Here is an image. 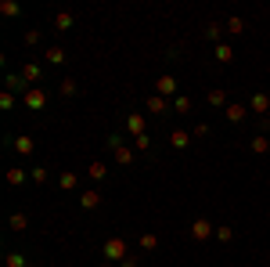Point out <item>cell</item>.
Segmentation results:
<instances>
[{"label": "cell", "instance_id": "obj_5", "mask_svg": "<svg viewBox=\"0 0 270 267\" xmlns=\"http://www.w3.org/2000/svg\"><path fill=\"white\" fill-rule=\"evenodd\" d=\"M97 202H101V195H97V192H83V199H80V206H83V210H97Z\"/></svg>", "mask_w": 270, "mask_h": 267}, {"label": "cell", "instance_id": "obj_7", "mask_svg": "<svg viewBox=\"0 0 270 267\" xmlns=\"http://www.w3.org/2000/svg\"><path fill=\"white\" fill-rule=\"evenodd\" d=\"M270 108V98L266 94H252V112H266Z\"/></svg>", "mask_w": 270, "mask_h": 267}, {"label": "cell", "instance_id": "obj_3", "mask_svg": "<svg viewBox=\"0 0 270 267\" xmlns=\"http://www.w3.org/2000/svg\"><path fill=\"white\" fill-rule=\"evenodd\" d=\"M191 235H195V239H209V235H216V231L209 227V220H195V224H191Z\"/></svg>", "mask_w": 270, "mask_h": 267}, {"label": "cell", "instance_id": "obj_15", "mask_svg": "<svg viewBox=\"0 0 270 267\" xmlns=\"http://www.w3.org/2000/svg\"><path fill=\"white\" fill-rule=\"evenodd\" d=\"M22 181H25L22 170H8V184H22Z\"/></svg>", "mask_w": 270, "mask_h": 267}, {"label": "cell", "instance_id": "obj_11", "mask_svg": "<svg viewBox=\"0 0 270 267\" xmlns=\"http://www.w3.org/2000/svg\"><path fill=\"white\" fill-rule=\"evenodd\" d=\"M216 58H220V62H230V58H234V51H230L227 44H220V47H216Z\"/></svg>", "mask_w": 270, "mask_h": 267}, {"label": "cell", "instance_id": "obj_24", "mask_svg": "<svg viewBox=\"0 0 270 267\" xmlns=\"http://www.w3.org/2000/svg\"><path fill=\"white\" fill-rule=\"evenodd\" d=\"M72 25V15H58V29H69Z\"/></svg>", "mask_w": 270, "mask_h": 267}, {"label": "cell", "instance_id": "obj_9", "mask_svg": "<svg viewBox=\"0 0 270 267\" xmlns=\"http://www.w3.org/2000/svg\"><path fill=\"white\" fill-rule=\"evenodd\" d=\"M126 127H130V130L141 137V130H144V116H130V120H126Z\"/></svg>", "mask_w": 270, "mask_h": 267}, {"label": "cell", "instance_id": "obj_21", "mask_svg": "<svg viewBox=\"0 0 270 267\" xmlns=\"http://www.w3.org/2000/svg\"><path fill=\"white\" fill-rule=\"evenodd\" d=\"M47 58H51V65H58V62H61V58H65V54H61V51H58V47H51V51H47Z\"/></svg>", "mask_w": 270, "mask_h": 267}, {"label": "cell", "instance_id": "obj_4", "mask_svg": "<svg viewBox=\"0 0 270 267\" xmlns=\"http://www.w3.org/2000/svg\"><path fill=\"white\" fill-rule=\"evenodd\" d=\"M155 91H159V94H166V98H170V94H173V91H177V80H173V76H162V80H159V83H155Z\"/></svg>", "mask_w": 270, "mask_h": 267}, {"label": "cell", "instance_id": "obj_14", "mask_svg": "<svg viewBox=\"0 0 270 267\" xmlns=\"http://www.w3.org/2000/svg\"><path fill=\"white\" fill-rule=\"evenodd\" d=\"M90 177L101 181V177H105V163H90Z\"/></svg>", "mask_w": 270, "mask_h": 267}, {"label": "cell", "instance_id": "obj_8", "mask_svg": "<svg viewBox=\"0 0 270 267\" xmlns=\"http://www.w3.org/2000/svg\"><path fill=\"white\" fill-rule=\"evenodd\" d=\"M170 141H173V148H187L191 134H187V130H173V137H170Z\"/></svg>", "mask_w": 270, "mask_h": 267}, {"label": "cell", "instance_id": "obj_10", "mask_svg": "<svg viewBox=\"0 0 270 267\" xmlns=\"http://www.w3.org/2000/svg\"><path fill=\"white\" fill-rule=\"evenodd\" d=\"M15 152H22V156H29V152H32V141H29V137H18V141H15Z\"/></svg>", "mask_w": 270, "mask_h": 267}, {"label": "cell", "instance_id": "obj_22", "mask_svg": "<svg viewBox=\"0 0 270 267\" xmlns=\"http://www.w3.org/2000/svg\"><path fill=\"white\" fill-rule=\"evenodd\" d=\"M61 188H76V173H61Z\"/></svg>", "mask_w": 270, "mask_h": 267}, {"label": "cell", "instance_id": "obj_6", "mask_svg": "<svg viewBox=\"0 0 270 267\" xmlns=\"http://www.w3.org/2000/svg\"><path fill=\"white\" fill-rule=\"evenodd\" d=\"M227 120H230V123H242V120H245V105H230V108H227Z\"/></svg>", "mask_w": 270, "mask_h": 267}, {"label": "cell", "instance_id": "obj_19", "mask_svg": "<svg viewBox=\"0 0 270 267\" xmlns=\"http://www.w3.org/2000/svg\"><path fill=\"white\" fill-rule=\"evenodd\" d=\"M230 235H234L230 227H216V239H220V242H230Z\"/></svg>", "mask_w": 270, "mask_h": 267}, {"label": "cell", "instance_id": "obj_13", "mask_svg": "<svg viewBox=\"0 0 270 267\" xmlns=\"http://www.w3.org/2000/svg\"><path fill=\"white\" fill-rule=\"evenodd\" d=\"M8 87H11V91H22V94H29V91H25V80H18V76H11V80H8Z\"/></svg>", "mask_w": 270, "mask_h": 267}, {"label": "cell", "instance_id": "obj_12", "mask_svg": "<svg viewBox=\"0 0 270 267\" xmlns=\"http://www.w3.org/2000/svg\"><path fill=\"white\" fill-rule=\"evenodd\" d=\"M266 148H270V141H266V137H256V141H252V152H256V156H263Z\"/></svg>", "mask_w": 270, "mask_h": 267}, {"label": "cell", "instance_id": "obj_17", "mask_svg": "<svg viewBox=\"0 0 270 267\" xmlns=\"http://www.w3.org/2000/svg\"><path fill=\"white\" fill-rule=\"evenodd\" d=\"M209 101H213V105H223L227 94H223V91H209Z\"/></svg>", "mask_w": 270, "mask_h": 267}, {"label": "cell", "instance_id": "obj_2", "mask_svg": "<svg viewBox=\"0 0 270 267\" xmlns=\"http://www.w3.org/2000/svg\"><path fill=\"white\" fill-rule=\"evenodd\" d=\"M44 101H47V91H40V87H32V91L25 94V105H29V108H40Z\"/></svg>", "mask_w": 270, "mask_h": 267}, {"label": "cell", "instance_id": "obj_16", "mask_svg": "<svg viewBox=\"0 0 270 267\" xmlns=\"http://www.w3.org/2000/svg\"><path fill=\"white\" fill-rule=\"evenodd\" d=\"M227 29H230V33H245V22H242V18H230Z\"/></svg>", "mask_w": 270, "mask_h": 267}, {"label": "cell", "instance_id": "obj_18", "mask_svg": "<svg viewBox=\"0 0 270 267\" xmlns=\"http://www.w3.org/2000/svg\"><path fill=\"white\" fill-rule=\"evenodd\" d=\"M36 76H40V69H36V65H25V72H22V80H36Z\"/></svg>", "mask_w": 270, "mask_h": 267}, {"label": "cell", "instance_id": "obj_20", "mask_svg": "<svg viewBox=\"0 0 270 267\" xmlns=\"http://www.w3.org/2000/svg\"><path fill=\"white\" fill-rule=\"evenodd\" d=\"M148 108H151V112H162V108H166V101H162V98H151V101H148Z\"/></svg>", "mask_w": 270, "mask_h": 267}, {"label": "cell", "instance_id": "obj_23", "mask_svg": "<svg viewBox=\"0 0 270 267\" xmlns=\"http://www.w3.org/2000/svg\"><path fill=\"white\" fill-rule=\"evenodd\" d=\"M8 267H25V260H22L18 253H11V256H8Z\"/></svg>", "mask_w": 270, "mask_h": 267}, {"label": "cell", "instance_id": "obj_1", "mask_svg": "<svg viewBox=\"0 0 270 267\" xmlns=\"http://www.w3.org/2000/svg\"><path fill=\"white\" fill-rule=\"evenodd\" d=\"M105 256L108 260H126V242L123 239H108L105 242Z\"/></svg>", "mask_w": 270, "mask_h": 267}]
</instances>
